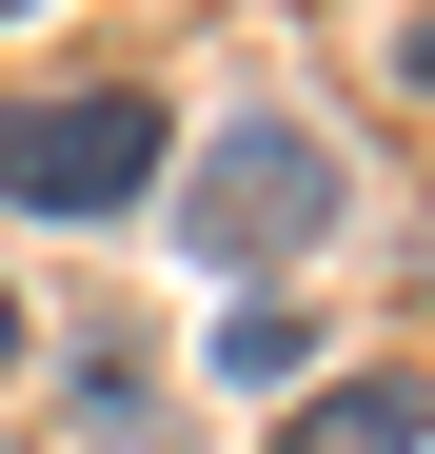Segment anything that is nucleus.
<instances>
[{
    "mask_svg": "<svg viewBox=\"0 0 435 454\" xmlns=\"http://www.w3.org/2000/svg\"><path fill=\"white\" fill-rule=\"evenodd\" d=\"M178 217H198V257H238V277H277L297 238H336V138L257 99V119H238V138L198 159V198H178Z\"/></svg>",
    "mask_w": 435,
    "mask_h": 454,
    "instance_id": "f257e3e1",
    "label": "nucleus"
},
{
    "mask_svg": "<svg viewBox=\"0 0 435 454\" xmlns=\"http://www.w3.org/2000/svg\"><path fill=\"white\" fill-rule=\"evenodd\" d=\"M0 356H20V296H0Z\"/></svg>",
    "mask_w": 435,
    "mask_h": 454,
    "instance_id": "423d86ee",
    "label": "nucleus"
},
{
    "mask_svg": "<svg viewBox=\"0 0 435 454\" xmlns=\"http://www.w3.org/2000/svg\"><path fill=\"white\" fill-rule=\"evenodd\" d=\"M218 356H238V375H257V395H277V375H297L317 336H297V296H238V336H218Z\"/></svg>",
    "mask_w": 435,
    "mask_h": 454,
    "instance_id": "20e7f679",
    "label": "nucleus"
},
{
    "mask_svg": "<svg viewBox=\"0 0 435 454\" xmlns=\"http://www.w3.org/2000/svg\"><path fill=\"white\" fill-rule=\"evenodd\" d=\"M415 434H435V395H415V375H336V395L277 434V454H415Z\"/></svg>",
    "mask_w": 435,
    "mask_h": 454,
    "instance_id": "7ed1b4c3",
    "label": "nucleus"
},
{
    "mask_svg": "<svg viewBox=\"0 0 435 454\" xmlns=\"http://www.w3.org/2000/svg\"><path fill=\"white\" fill-rule=\"evenodd\" d=\"M138 178H159V99H138V80L0 99V198H40V217H119Z\"/></svg>",
    "mask_w": 435,
    "mask_h": 454,
    "instance_id": "f03ea898",
    "label": "nucleus"
},
{
    "mask_svg": "<svg viewBox=\"0 0 435 454\" xmlns=\"http://www.w3.org/2000/svg\"><path fill=\"white\" fill-rule=\"evenodd\" d=\"M415 99H435V20H415Z\"/></svg>",
    "mask_w": 435,
    "mask_h": 454,
    "instance_id": "39448f33",
    "label": "nucleus"
}]
</instances>
